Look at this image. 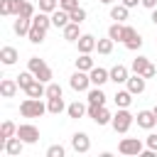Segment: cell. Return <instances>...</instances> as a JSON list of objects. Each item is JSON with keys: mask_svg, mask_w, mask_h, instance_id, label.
Wrapping results in <instances>:
<instances>
[{"mask_svg": "<svg viewBox=\"0 0 157 157\" xmlns=\"http://www.w3.org/2000/svg\"><path fill=\"white\" fill-rule=\"evenodd\" d=\"M20 113H22V118H42L44 113H49V108L39 101V98H25L22 103H20Z\"/></svg>", "mask_w": 157, "mask_h": 157, "instance_id": "cell-1", "label": "cell"}, {"mask_svg": "<svg viewBox=\"0 0 157 157\" xmlns=\"http://www.w3.org/2000/svg\"><path fill=\"white\" fill-rule=\"evenodd\" d=\"M27 69H29L39 81H44V83H49L52 76H54L52 69H49V64H47L44 59H39V56H29V59H27Z\"/></svg>", "mask_w": 157, "mask_h": 157, "instance_id": "cell-2", "label": "cell"}, {"mask_svg": "<svg viewBox=\"0 0 157 157\" xmlns=\"http://www.w3.org/2000/svg\"><path fill=\"white\" fill-rule=\"evenodd\" d=\"M135 123V115L128 110V108H118V113H113V120H110V125H113V130L115 132H120V135H125L128 130H130V125Z\"/></svg>", "mask_w": 157, "mask_h": 157, "instance_id": "cell-3", "label": "cell"}, {"mask_svg": "<svg viewBox=\"0 0 157 157\" xmlns=\"http://www.w3.org/2000/svg\"><path fill=\"white\" fill-rule=\"evenodd\" d=\"M69 86H71L76 93H83V91H88V86H91V76H88V71H81V69H76V71L71 74V78H69Z\"/></svg>", "mask_w": 157, "mask_h": 157, "instance_id": "cell-4", "label": "cell"}, {"mask_svg": "<svg viewBox=\"0 0 157 157\" xmlns=\"http://www.w3.org/2000/svg\"><path fill=\"white\" fill-rule=\"evenodd\" d=\"M17 137L25 145H34L39 140V128L32 125V123H22V125H17Z\"/></svg>", "mask_w": 157, "mask_h": 157, "instance_id": "cell-5", "label": "cell"}, {"mask_svg": "<svg viewBox=\"0 0 157 157\" xmlns=\"http://www.w3.org/2000/svg\"><path fill=\"white\" fill-rule=\"evenodd\" d=\"M88 118H91L96 125H108V123L113 120V115H110V110H108L105 105H91V103H88Z\"/></svg>", "mask_w": 157, "mask_h": 157, "instance_id": "cell-6", "label": "cell"}, {"mask_svg": "<svg viewBox=\"0 0 157 157\" xmlns=\"http://www.w3.org/2000/svg\"><path fill=\"white\" fill-rule=\"evenodd\" d=\"M118 152L120 155H142V142L137 140V137H123L120 140V145H118Z\"/></svg>", "mask_w": 157, "mask_h": 157, "instance_id": "cell-7", "label": "cell"}, {"mask_svg": "<svg viewBox=\"0 0 157 157\" xmlns=\"http://www.w3.org/2000/svg\"><path fill=\"white\" fill-rule=\"evenodd\" d=\"M71 147H74L76 155H86V152L91 150L88 135H86V132H74V135H71Z\"/></svg>", "mask_w": 157, "mask_h": 157, "instance_id": "cell-8", "label": "cell"}, {"mask_svg": "<svg viewBox=\"0 0 157 157\" xmlns=\"http://www.w3.org/2000/svg\"><path fill=\"white\" fill-rule=\"evenodd\" d=\"M135 120H137V125L145 128V130L157 128V115H155V110H140V113L135 115Z\"/></svg>", "mask_w": 157, "mask_h": 157, "instance_id": "cell-9", "label": "cell"}, {"mask_svg": "<svg viewBox=\"0 0 157 157\" xmlns=\"http://www.w3.org/2000/svg\"><path fill=\"white\" fill-rule=\"evenodd\" d=\"M88 76H91V83H93V86H103L105 81H110V71L103 69V66H93V69L88 71Z\"/></svg>", "mask_w": 157, "mask_h": 157, "instance_id": "cell-10", "label": "cell"}, {"mask_svg": "<svg viewBox=\"0 0 157 157\" xmlns=\"http://www.w3.org/2000/svg\"><path fill=\"white\" fill-rule=\"evenodd\" d=\"M145 81H147V78H145L142 74H132V76L128 78V91H130L132 96H140V93L145 91V86H147Z\"/></svg>", "mask_w": 157, "mask_h": 157, "instance_id": "cell-11", "label": "cell"}, {"mask_svg": "<svg viewBox=\"0 0 157 157\" xmlns=\"http://www.w3.org/2000/svg\"><path fill=\"white\" fill-rule=\"evenodd\" d=\"M128 78H130V71H128V66H123V64H115L113 69H110V81L118 86V83H128Z\"/></svg>", "mask_w": 157, "mask_h": 157, "instance_id": "cell-12", "label": "cell"}, {"mask_svg": "<svg viewBox=\"0 0 157 157\" xmlns=\"http://www.w3.org/2000/svg\"><path fill=\"white\" fill-rule=\"evenodd\" d=\"M76 44H78V52H81V54H91V52L96 49V44H98V39H96L93 34H81Z\"/></svg>", "mask_w": 157, "mask_h": 157, "instance_id": "cell-13", "label": "cell"}, {"mask_svg": "<svg viewBox=\"0 0 157 157\" xmlns=\"http://www.w3.org/2000/svg\"><path fill=\"white\" fill-rule=\"evenodd\" d=\"M22 147H25V142H22L17 135H12V137H7V140H5V152H7L10 157L22 155Z\"/></svg>", "mask_w": 157, "mask_h": 157, "instance_id": "cell-14", "label": "cell"}, {"mask_svg": "<svg viewBox=\"0 0 157 157\" xmlns=\"http://www.w3.org/2000/svg\"><path fill=\"white\" fill-rule=\"evenodd\" d=\"M12 29H15V34L27 37V34H29V29H32V20H29V17H20V15H17V20H15Z\"/></svg>", "mask_w": 157, "mask_h": 157, "instance_id": "cell-15", "label": "cell"}, {"mask_svg": "<svg viewBox=\"0 0 157 157\" xmlns=\"http://www.w3.org/2000/svg\"><path fill=\"white\" fill-rule=\"evenodd\" d=\"M17 88H20L17 78H2V81H0V93H2L5 98H12V96L17 93Z\"/></svg>", "mask_w": 157, "mask_h": 157, "instance_id": "cell-16", "label": "cell"}, {"mask_svg": "<svg viewBox=\"0 0 157 157\" xmlns=\"http://www.w3.org/2000/svg\"><path fill=\"white\" fill-rule=\"evenodd\" d=\"M25 93H27V96H32V98H42V96H47V86H44V81L34 78V81L25 88Z\"/></svg>", "mask_w": 157, "mask_h": 157, "instance_id": "cell-17", "label": "cell"}, {"mask_svg": "<svg viewBox=\"0 0 157 157\" xmlns=\"http://www.w3.org/2000/svg\"><path fill=\"white\" fill-rule=\"evenodd\" d=\"M12 135H17V125H15L12 120H5V123L0 125V147H2V150H5V140L12 137Z\"/></svg>", "mask_w": 157, "mask_h": 157, "instance_id": "cell-18", "label": "cell"}, {"mask_svg": "<svg viewBox=\"0 0 157 157\" xmlns=\"http://www.w3.org/2000/svg\"><path fill=\"white\" fill-rule=\"evenodd\" d=\"M69 22H71V17H69V12H66V10H61V7H59V10H54V12H52V25H54V27L64 29Z\"/></svg>", "mask_w": 157, "mask_h": 157, "instance_id": "cell-19", "label": "cell"}, {"mask_svg": "<svg viewBox=\"0 0 157 157\" xmlns=\"http://www.w3.org/2000/svg\"><path fill=\"white\" fill-rule=\"evenodd\" d=\"M66 113H69V118L78 120V118H83V115L88 113V108H86L81 101H74V103H69V105H66Z\"/></svg>", "mask_w": 157, "mask_h": 157, "instance_id": "cell-20", "label": "cell"}, {"mask_svg": "<svg viewBox=\"0 0 157 157\" xmlns=\"http://www.w3.org/2000/svg\"><path fill=\"white\" fill-rule=\"evenodd\" d=\"M20 5H22V0H0V12H2V15H15V17H17Z\"/></svg>", "mask_w": 157, "mask_h": 157, "instance_id": "cell-21", "label": "cell"}, {"mask_svg": "<svg viewBox=\"0 0 157 157\" xmlns=\"http://www.w3.org/2000/svg\"><path fill=\"white\" fill-rule=\"evenodd\" d=\"M44 37H47V29L32 22V29H29V34H27V39H29L32 44H42V42H44Z\"/></svg>", "mask_w": 157, "mask_h": 157, "instance_id": "cell-22", "label": "cell"}, {"mask_svg": "<svg viewBox=\"0 0 157 157\" xmlns=\"http://www.w3.org/2000/svg\"><path fill=\"white\" fill-rule=\"evenodd\" d=\"M64 39L66 42H78V37H81V29H78V22H69L64 29Z\"/></svg>", "mask_w": 157, "mask_h": 157, "instance_id": "cell-23", "label": "cell"}, {"mask_svg": "<svg viewBox=\"0 0 157 157\" xmlns=\"http://www.w3.org/2000/svg\"><path fill=\"white\" fill-rule=\"evenodd\" d=\"M0 61H2L5 66H12V64L17 61V49H15V47H2V49H0Z\"/></svg>", "mask_w": 157, "mask_h": 157, "instance_id": "cell-24", "label": "cell"}, {"mask_svg": "<svg viewBox=\"0 0 157 157\" xmlns=\"http://www.w3.org/2000/svg\"><path fill=\"white\" fill-rule=\"evenodd\" d=\"M152 64H150V59L147 56H137V59H132V64H130V69H132V74H147V69H150Z\"/></svg>", "mask_w": 157, "mask_h": 157, "instance_id": "cell-25", "label": "cell"}, {"mask_svg": "<svg viewBox=\"0 0 157 157\" xmlns=\"http://www.w3.org/2000/svg\"><path fill=\"white\" fill-rule=\"evenodd\" d=\"M88 103L91 105H105V93L101 91V86L88 88Z\"/></svg>", "mask_w": 157, "mask_h": 157, "instance_id": "cell-26", "label": "cell"}, {"mask_svg": "<svg viewBox=\"0 0 157 157\" xmlns=\"http://www.w3.org/2000/svg\"><path fill=\"white\" fill-rule=\"evenodd\" d=\"M113 101H115V105H118V108H128V105L132 103V93H130L128 88H125V91H115Z\"/></svg>", "mask_w": 157, "mask_h": 157, "instance_id": "cell-27", "label": "cell"}, {"mask_svg": "<svg viewBox=\"0 0 157 157\" xmlns=\"http://www.w3.org/2000/svg\"><path fill=\"white\" fill-rule=\"evenodd\" d=\"M128 10H130V7L123 5V2H120V5H113V7H110V20H115V22L128 20Z\"/></svg>", "mask_w": 157, "mask_h": 157, "instance_id": "cell-28", "label": "cell"}, {"mask_svg": "<svg viewBox=\"0 0 157 157\" xmlns=\"http://www.w3.org/2000/svg\"><path fill=\"white\" fill-rule=\"evenodd\" d=\"M123 34H125V25H120V22H113V25L108 27V37H110L113 42H123Z\"/></svg>", "mask_w": 157, "mask_h": 157, "instance_id": "cell-29", "label": "cell"}, {"mask_svg": "<svg viewBox=\"0 0 157 157\" xmlns=\"http://www.w3.org/2000/svg\"><path fill=\"white\" fill-rule=\"evenodd\" d=\"M47 108H49V113H54V115H59L61 110H66L64 96H59V98H47Z\"/></svg>", "mask_w": 157, "mask_h": 157, "instance_id": "cell-30", "label": "cell"}, {"mask_svg": "<svg viewBox=\"0 0 157 157\" xmlns=\"http://www.w3.org/2000/svg\"><path fill=\"white\" fill-rule=\"evenodd\" d=\"M96 64H93V59H91V54H81L78 59H76V69H81V71H91Z\"/></svg>", "mask_w": 157, "mask_h": 157, "instance_id": "cell-31", "label": "cell"}, {"mask_svg": "<svg viewBox=\"0 0 157 157\" xmlns=\"http://www.w3.org/2000/svg\"><path fill=\"white\" fill-rule=\"evenodd\" d=\"M20 17H34L37 12H34V5H32V0H22V5H20V12H17Z\"/></svg>", "mask_w": 157, "mask_h": 157, "instance_id": "cell-32", "label": "cell"}, {"mask_svg": "<svg viewBox=\"0 0 157 157\" xmlns=\"http://www.w3.org/2000/svg\"><path fill=\"white\" fill-rule=\"evenodd\" d=\"M113 39L110 37H105V39H98V44H96V49H98V54H110L113 52Z\"/></svg>", "mask_w": 157, "mask_h": 157, "instance_id": "cell-33", "label": "cell"}, {"mask_svg": "<svg viewBox=\"0 0 157 157\" xmlns=\"http://www.w3.org/2000/svg\"><path fill=\"white\" fill-rule=\"evenodd\" d=\"M34 78H37V76H34V74H32V71L27 69V71H22V74L17 76V83H20V88L25 91V88H27V86H29V83H32Z\"/></svg>", "mask_w": 157, "mask_h": 157, "instance_id": "cell-34", "label": "cell"}, {"mask_svg": "<svg viewBox=\"0 0 157 157\" xmlns=\"http://www.w3.org/2000/svg\"><path fill=\"white\" fill-rule=\"evenodd\" d=\"M59 96H64L61 86L54 83V81H49V83H47V98H59Z\"/></svg>", "mask_w": 157, "mask_h": 157, "instance_id": "cell-35", "label": "cell"}, {"mask_svg": "<svg viewBox=\"0 0 157 157\" xmlns=\"http://www.w3.org/2000/svg\"><path fill=\"white\" fill-rule=\"evenodd\" d=\"M39 10L52 15L54 10H59V0H39Z\"/></svg>", "mask_w": 157, "mask_h": 157, "instance_id": "cell-36", "label": "cell"}, {"mask_svg": "<svg viewBox=\"0 0 157 157\" xmlns=\"http://www.w3.org/2000/svg\"><path fill=\"white\" fill-rule=\"evenodd\" d=\"M69 17H71V22H78V25H81V22L86 20V10H83V7H76V10L69 12Z\"/></svg>", "mask_w": 157, "mask_h": 157, "instance_id": "cell-37", "label": "cell"}, {"mask_svg": "<svg viewBox=\"0 0 157 157\" xmlns=\"http://www.w3.org/2000/svg\"><path fill=\"white\" fill-rule=\"evenodd\" d=\"M123 44H125V47H128L130 52H137V49L142 47V37L137 34V37H132V39H128V42H123Z\"/></svg>", "mask_w": 157, "mask_h": 157, "instance_id": "cell-38", "label": "cell"}, {"mask_svg": "<svg viewBox=\"0 0 157 157\" xmlns=\"http://www.w3.org/2000/svg\"><path fill=\"white\" fill-rule=\"evenodd\" d=\"M66 155V150L61 147V145H52V147H47V157H64Z\"/></svg>", "mask_w": 157, "mask_h": 157, "instance_id": "cell-39", "label": "cell"}, {"mask_svg": "<svg viewBox=\"0 0 157 157\" xmlns=\"http://www.w3.org/2000/svg\"><path fill=\"white\" fill-rule=\"evenodd\" d=\"M59 7H61V10H66V12H71V10H76V7H78V0H61V2H59Z\"/></svg>", "mask_w": 157, "mask_h": 157, "instance_id": "cell-40", "label": "cell"}, {"mask_svg": "<svg viewBox=\"0 0 157 157\" xmlns=\"http://www.w3.org/2000/svg\"><path fill=\"white\" fill-rule=\"evenodd\" d=\"M140 32L135 29V27H130V25H125V34H123V42H128V39H132V37H137Z\"/></svg>", "mask_w": 157, "mask_h": 157, "instance_id": "cell-41", "label": "cell"}, {"mask_svg": "<svg viewBox=\"0 0 157 157\" xmlns=\"http://www.w3.org/2000/svg\"><path fill=\"white\" fill-rule=\"evenodd\" d=\"M145 145H147L150 150H155V152H157V132H152V135H147V140H145Z\"/></svg>", "mask_w": 157, "mask_h": 157, "instance_id": "cell-42", "label": "cell"}, {"mask_svg": "<svg viewBox=\"0 0 157 157\" xmlns=\"http://www.w3.org/2000/svg\"><path fill=\"white\" fill-rule=\"evenodd\" d=\"M140 5L147 7V10H155V7H157V0H140Z\"/></svg>", "mask_w": 157, "mask_h": 157, "instance_id": "cell-43", "label": "cell"}, {"mask_svg": "<svg viewBox=\"0 0 157 157\" xmlns=\"http://www.w3.org/2000/svg\"><path fill=\"white\" fill-rule=\"evenodd\" d=\"M120 2H123V5H128V7H137V2H140V0H120Z\"/></svg>", "mask_w": 157, "mask_h": 157, "instance_id": "cell-44", "label": "cell"}, {"mask_svg": "<svg viewBox=\"0 0 157 157\" xmlns=\"http://www.w3.org/2000/svg\"><path fill=\"white\" fill-rule=\"evenodd\" d=\"M152 22H155V25H157V7H155V10H152Z\"/></svg>", "mask_w": 157, "mask_h": 157, "instance_id": "cell-45", "label": "cell"}, {"mask_svg": "<svg viewBox=\"0 0 157 157\" xmlns=\"http://www.w3.org/2000/svg\"><path fill=\"white\" fill-rule=\"evenodd\" d=\"M101 2H103V5H110V2H113V0H101Z\"/></svg>", "mask_w": 157, "mask_h": 157, "instance_id": "cell-46", "label": "cell"}, {"mask_svg": "<svg viewBox=\"0 0 157 157\" xmlns=\"http://www.w3.org/2000/svg\"><path fill=\"white\" fill-rule=\"evenodd\" d=\"M152 110H155V115H157V105H155V108H152Z\"/></svg>", "mask_w": 157, "mask_h": 157, "instance_id": "cell-47", "label": "cell"}, {"mask_svg": "<svg viewBox=\"0 0 157 157\" xmlns=\"http://www.w3.org/2000/svg\"><path fill=\"white\" fill-rule=\"evenodd\" d=\"M59 2H61V0H59Z\"/></svg>", "mask_w": 157, "mask_h": 157, "instance_id": "cell-48", "label": "cell"}]
</instances>
